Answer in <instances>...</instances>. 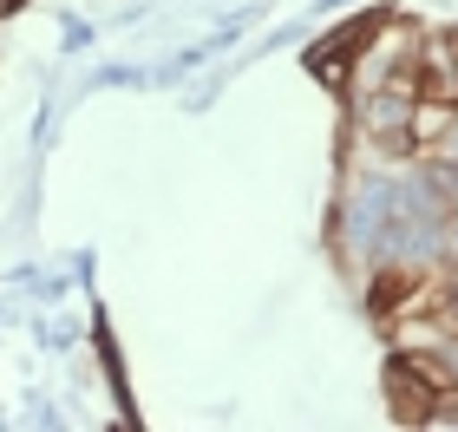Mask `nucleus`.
Masks as SVG:
<instances>
[{
    "label": "nucleus",
    "instance_id": "obj_1",
    "mask_svg": "<svg viewBox=\"0 0 458 432\" xmlns=\"http://www.w3.org/2000/svg\"><path fill=\"white\" fill-rule=\"evenodd\" d=\"M386 216H393V164H367L347 183V210H341V236L360 262H373V242H380Z\"/></svg>",
    "mask_w": 458,
    "mask_h": 432
},
{
    "label": "nucleus",
    "instance_id": "obj_2",
    "mask_svg": "<svg viewBox=\"0 0 458 432\" xmlns=\"http://www.w3.org/2000/svg\"><path fill=\"white\" fill-rule=\"evenodd\" d=\"M386 400H393V419H406V426H426V413H432V386L412 374L406 354L386 360Z\"/></svg>",
    "mask_w": 458,
    "mask_h": 432
},
{
    "label": "nucleus",
    "instance_id": "obj_3",
    "mask_svg": "<svg viewBox=\"0 0 458 432\" xmlns=\"http://www.w3.org/2000/svg\"><path fill=\"white\" fill-rule=\"evenodd\" d=\"M98 47V27L92 20H79V13H59V53L79 59V53H92Z\"/></svg>",
    "mask_w": 458,
    "mask_h": 432
},
{
    "label": "nucleus",
    "instance_id": "obj_4",
    "mask_svg": "<svg viewBox=\"0 0 458 432\" xmlns=\"http://www.w3.org/2000/svg\"><path fill=\"white\" fill-rule=\"evenodd\" d=\"M112 86H151V66H98V72H86V92H112Z\"/></svg>",
    "mask_w": 458,
    "mask_h": 432
},
{
    "label": "nucleus",
    "instance_id": "obj_5",
    "mask_svg": "<svg viewBox=\"0 0 458 432\" xmlns=\"http://www.w3.org/2000/svg\"><path fill=\"white\" fill-rule=\"evenodd\" d=\"M20 413H27V426H39V432L66 426V413H59V406H53V394H39V386H27V394H20Z\"/></svg>",
    "mask_w": 458,
    "mask_h": 432
},
{
    "label": "nucleus",
    "instance_id": "obj_6",
    "mask_svg": "<svg viewBox=\"0 0 458 432\" xmlns=\"http://www.w3.org/2000/svg\"><path fill=\"white\" fill-rule=\"evenodd\" d=\"M66 275H72V288H92V275H98V256H92V250H72V269H66Z\"/></svg>",
    "mask_w": 458,
    "mask_h": 432
},
{
    "label": "nucleus",
    "instance_id": "obj_7",
    "mask_svg": "<svg viewBox=\"0 0 458 432\" xmlns=\"http://www.w3.org/2000/svg\"><path fill=\"white\" fill-rule=\"evenodd\" d=\"M432 157H445V164H458V106H452V118H445V131H439V144H432Z\"/></svg>",
    "mask_w": 458,
    "mask_h": 432
},
{
    "label": "nucleus",
    "instance_id": "obj_8",
    "mask_svg": "<svg viewBox=\"0 0 458 432\" xmlns=\"http://www.w3.org/2000/svg\"><path fill=\"white\" fill-rule=\"evenodd\" d=\"M33 275H39V256H33V262H13V269H7V288H33Z\"/></svg>",
    "mask_w": 458,
    "mask_h": 432
},
{
    "label": "nucleus",
    "instance_id": "obj_9",
    "mask_svg": "<svg viewBox=\"0 0 458 432\" xmlns=\"http://www.w3.org/2000/svg\"><path fill=\"white\" fill-rule=\"evenodd\" d=\"M445 262L458 269V210H445Z\"/></svg>",
    "mask_w": 458,
    "mask_h": 432
},
{
    "label": "nucleus",
    "instance_id": "obj_10",
    "mask_svg": "<svg viewBox=\"0 0 458 432\" xmlns=\"http://www.w3.org/2000/svg\"><path fill=\"white\" fill-rule=\"evenodd\" d=\"M20 7H27V0H0V20H7V13H20Z\"/></svg>",
    "mask_w": 458,
    "mask_h": 432
},
{
    "label": "nucleus",
    "instance_id": "obj_11",
    "mask_svg": "<svg viewBox=\"0 0 458 432\" xmlns=\"http://www.w3.org/2000/svg\"><path fill=\"white\" fill-rule=\"evenodd\" d=\"M7 321H13V301H0V327H7Z\"/></svg>",
    "mask_w": 458,
    "mask_h": 432
}]
</instances>
